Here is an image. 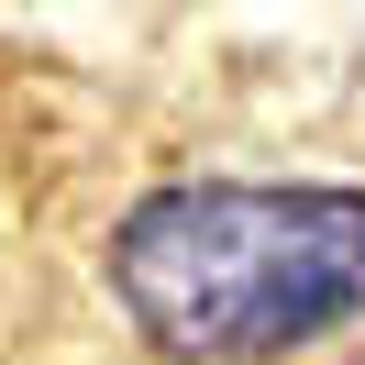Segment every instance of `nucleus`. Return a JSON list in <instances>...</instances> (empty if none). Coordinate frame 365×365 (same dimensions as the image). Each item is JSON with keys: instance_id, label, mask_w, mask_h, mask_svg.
<instances>
[{"instance_id": "obj_1", "label": "nucleus", "mask_w": 365, "mask_h": 365, "mask_svg": "<svg viewBox=\"0 0 365 365\" xmlns=\"http://www.w3.org/2000/svg\"><path fill=\"white\" fill-rule=\"evenodd\" d=\"M111 288L178 365H266L365 321V188L188 178L122 210Z\"/></svg>"}]
</instances>
